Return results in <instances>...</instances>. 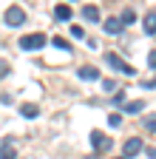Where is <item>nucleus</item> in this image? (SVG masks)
<instances>
[{
    "label": "nucleus",
    "instance_id": "obj_1",
    "mask_svg": "<svg viewBox=\"0 0 156 159\" xmlns=\"http://www.w3.org/2000/svg\"><path fill=\"white\" fill-rule=\"evenodd\" d=\"M102 63L111 66L116 74H125V77H133V74H136V68H133L131 63H125V60H122L119 54H114V51H105V54H102Z\"/></svg>",
    "mask_w": 156,
    "mask_h": 159
},
{
    "label": "nucleus",
    "instance_id": "obj_2",
    "mask_svg": "<svg viewBox=\"0 0 156 159\" xmlns=\"http://www.w3.org/2000/svg\"><path fill=\"white\" fill-rule=\"evenodd\" d=\"M43 46H46V34H40V31L26 34V37L20 40V48H23V51H40Z\"/></svg>",
    "mask_w": 156,
    "mask_h": 159
},
{
    "label": "nucleus",
    "instance_id": "obj_3",
    "mask_svg": "<svg viewBox=\"0 0 156 159\" xmlns=\"http://www.w3.org/2000/svg\"><path fill=\"white\" fill-rule=\"evenodd\" d=\"M3 20H6V26L20 29V26L26 23V11H23L20 6H9V9H6V14H3Z\"/></svg>",
    "mask_w": 156,
    "mask_h": 159
},
{
    "label": "nucleus",
    "instance_id": "obj_4",
    "mask_svg": "<svg viewBox=\"0 0 156 159\" xmlns=\"http://www.w3.org/2000/svg\"><path fill=\"white\" fill-rule=\"evenodd\" d=\"M91 145H94V151H111V136H105L102 131H91Z\"/></svg>",
    "mask_w": 156,
    "mask_h": 159
},
{
    "label": "nucleus",
    "instance_id": "obj_5",
    "mask_svg": "<svg viewBox=\"0 0 156 159\" xmlns=\"http://www.w3.org/2000/svg\"><path fill=\"white\" fill-rule=\"evenodd\" d=\"M139 151H145V145H142V139L139 136H131V139H125V145H122V156H136Z\"/></svg>",
    "mask_w": 156,
    "mask_h": 159
},
{
    "label": "nucleus",
    "instance_id": "obj_6",
    "mask_svg": "<svg viewBox=\"0 0 156 159\" xmlns=\"http://www.w3.org/2000/svg\"><path fill=\"white\" fill-rule=\"evenodd\" d=\"M142 29H145V34H148V37H153V34H156V9H150V11L145 14Z\"/></svg>",
    "mask_w": 156,
    "mask_h": 159
},
{
    "label": "nucleus",
    "instance_id": "obj_7",
    "mask_svg": "<svg viewBox=\"0 0 156 159\" xmlns=\"http://www.w3.org/2000/svg\"><path fill=\"white\" fill-rule=\"evenodd\" d=\"M122 29H125V23H122V20H116V17H108L105 23H102V31H108V34H119Z\"/></svg>",
    "mask_w": 156,
    "mask_h": 159
},
{
    "label": "nucleus",
    "instance_id": "obj_8",
    "mask_svg": "<svg viewBox=\"0 0 156 159\" xmlns=\"http://www.w3.org/2000/svg\"><path fill=\"white\" fill-rule=\"evenodd\" d=\"M0 159H14V145H11V136H3V142H0Z\"/></svg>",
    "mask_w": 156,
    "mask_h": 159
},
{
    "label": "nucleus",
    "instance_id": "obj_9",
    "mask_svg": "<svg viewBox=\"0 0 156 159\" xmlns=\"http://www.w3.org/2000/svg\"><path fill=\"white\" fill-rule=\"evenodd\" d=\"M77 74H80V80H100V68H94V66H82V68H77Z\"/></svg>",
    "mask_w": 156,
    "mask_h": 159
},
{
    "label": "nucleus",
    "instance_id": "obj_10",
    "mask_svg": "<svg viewBox=\"0 0 156 159\" xmlns=\"http://www.w3.org/2000/svg\"><path fill=\"white\" fill-rule=\"evenodd\" d=\"M139 111H145V99H131L122 108V114H139Z\"/></svg>",
    "mask_w": 156,
    "mask_h": 159
},
{
    "label": "nucleus",
    "instance_id": "obj_11",
    "mask_svg": "<svg viewBox=\"0 0 156 159\" xmlns=\"http://www.w3.org/2000/svg\"><path fill=\"white\" fill-rule=\"evenodd\" d=\"M82 17L88 20V23H100V9H96V6H82Z\"/></svg>",
    "mask_w": 156,
    "mask_h": 159
},
{
    "label": "nucleus",
    "instance_id": "obj_12",
    "mask_svg": "<svg viewBox=\"0 0 156 159\" xmlns=\"http://www.w3.org/2000/svg\"><path fill=\"white\" fill-rule=\"evenodd\" d=\"M54 20H71V6H65V3H60V6H54Z\"/></svg>",
    "mask_w": 156,
    "mask_h": 159
},
{
    "label": "nucleus",
    "instance_id": "obj_13",
    "mask_svg": "<svg viewBox=\"0 0 156 159\" xmlns=\"http://www.w3.org/2000/svg\"><path fill=\"white\" fill-rule=\"evenodd\" d=\"M20 114H23L26 119H37V116H40V108L31 105V102H26V105H20Z\"/></svg>",
    "mask_w": 156,
    "mask_h": 159
},
{
    "label": "nucleus",
    "instance_id": "obj_14",
    "mask_svg": "<svg viewBox=\"0 0 156 159\" xmlns=\"http://www.w3.org/2000/svg\"><path fill=\"white\" fill-rule=\"evenodd\" d=\"M51 43H54L57 48H63V51H71V46H68V40H65V37H54Z\"/></svg>",
    "mask_w": 156,
    "mask_h": 159
},
{
    "label": "nucleus",
    "instance_id": "obj_15",
    "mask_svg": "<svg viewBox=\"0 0 156 159\" xmlns=\"http://www.w3.org/2000/svg\"><path fill=\"white\" fill-rule=\"evenodd\" d=\"M133 17H136V11H133V9H125L119 20H122V23H125V26H128V23H133Z\"/></svg>",
    "mask_w": 156,
    "mask_h": 159
},
{
    "label": "nucleus",
    "instance_id": "obj_16",
    "mask_svg": "<svg viewBox=\"0 0 156 159\" xmlns=\"http://www.w3.org/2000/svg\"><path fill=\"white\" fill-rule=\"evenodd\" d=\"M145 128H148L150 134L156 131V114H148V116H145Z\"/></svg>",
    "mask_w": 156,
    "mask_h": 159
},
{
    "label": "nucleus",
    "instance_id": "obj_17",
    "mask_svg": "<svg viewBox=\"0 0 156 159\" xmlns=\"http://www.w3.org/2000/svg\"><path fill=\"white\" fill-rule=\"evenodd\" d=\"M108 125H111V128H119V125H122V114H111V116H108Z\"/></svg>",
    "mask_w": 156,
    "mask_h": 159
},
{
    "label": "nucleus",
    "instance_id": "obj_18",
    "mask_svg": "<svg viewBox=\"0 0 156 159\" xmlns=\"http://www.w3.org/2000/svg\"><path fill=\"white\" fill-rule=\"evenodd\" d=\"M71 37H77V40H82V37H85L82 26H71Z\"/></svg>",
    "mask_w": 156,
    "mask_h": 159
},
{
    "label": "nucleus",
    "instance_id": "obj_19",
    "mask_svg": "<svg viewBox=\"0 0 156 159\" xmlns=\"http://www.w3.org/2000/svg\"><path fill=\"white\" fill-rule=\"evenodd\" d=\"M102 91H116V83L114 80H102Z\"/></svg>",
    "mask_w": 156,
    "mask_h": 159
},
{
    "label": "nucleus",
    "instance_id": "obj_20",
    "mask_svg": "<svg viewBox=\"0 0 156 159\" xmlns=\"http://www.w3.org/2000/svg\"><path fill=\"white\" fill-rule=\"evenodd\" d=\"M142 88L148 91V88H156V77H150V80H142Z\"/></svg>",
    "mask_w": 156,
    "mask_h": 159
},
{
    "label": "nucleus",
    "instance_id": "obj_21",
    "mask_svg": "<svg viewBox=\"0 0 156 159\" xmlns=\"http://www.w3.org/2000/svg\"><path fill=\"white\" fill-rule=\"evenodd\" d=\"M148 66H150V68H156V48L148 54Z\"/></svg>",
    "mask_w": 156,
    "mask_h": 159
},
{
    "label": "nucleus",
    "instance_id": "obj_22",
    "mask_svg": "<svg viewBox=\"0 0 156 159\" xmlns=\"http://www.w3.org/2000/svg\"><path fill=\"white\" fill-rule=\"evenodd\" d=\"M114 102H116V105H125V94L119 91V94H116V97H114Z\"/></svg>",
    "mask_w": 156,
    "mask_h": 159
},
{
    "label": "nucleus",
    "instance_id": "obj_23",
    "mask_svg": "<svg viewBox=\"0 0 156 159\" xmlns=\"http://www.w3.org/2000/svg\"><path fill=\"white\" fill-rule=\"evenodd\" d=\"M148 156H150V159H156V148H148Z\"/></svg>",
    "mask_w": 156,
    "mask_h": 159
},
{
    "label": "nucleus",
    "instance_id": "obj_24",
    "mask_svg": "<svg viewBox=\"0 0 156 159\" xmlns=\"http://www.w3.org/2000/svg\"><path fill=\"white\" fill-rule=\"evenodd\" d=\"M85 159H96V156H94V153H91V156H85Z\"/></svg>",
    "mask_w": 156,
    "mask_h": 159
},
{
    "label": "nucleus",
    "instance_id": "obj_25",
    "mask_svg": "<svg viewBox=\"0 0 156 159\" xmlns=\"http://www.w3.org/2000/svg\"><path fill=\"white\" fill-rule=\"evenodd\" d=\"M122 159H128V156H122Z\"/></svg>",
    "mask_w": 156,
    "mask_h": 159
}]
</instances>
